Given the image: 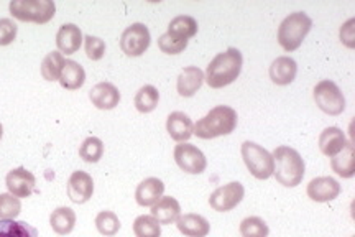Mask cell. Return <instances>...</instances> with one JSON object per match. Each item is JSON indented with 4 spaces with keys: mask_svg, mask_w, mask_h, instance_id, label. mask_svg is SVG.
Masks as SVG:
<instances>
[{
    "mask_svg": "<svg viewBox=\"0 0 355 237\" xmlns=\"http://www.w3.org/2000/svg\"><path fill=\"white\" fill-rule=\"evenodd\" d=\"M243 65L242 53L237 48H229L222 51L207 66L204 81L212 89H220L232 84L241 76Z\"/></svg>",
    "mask_w": 355,
    "mask_h": 237,
    "instance_id": "1",
    "label": "cell"
},
{
    "mask_svg": "<svg viewBox=\"0 0 355 237\" xmlns=\"http://www.w3.org/2000/svg\"><path fill=\"white\" fill-rule=\"evenodd\" d=\"M237 113L229 106H216L209 113L199 119L193 127V136L202 140L229 136L237 127Z\"/></svg>",
    "mask_w": 355,
    "mask_h": 237,
    "instance_id": "2",
    "label": "cell"
},
{
    "mask_svg": "<svg viewBox=\"0 0 355 237\" xmlns=\"http://www.w3.org/2000/svg\"><path fill=\"white\" fill-rule=\"evenodd\" d=\"M275 170L273 175L279 185L286 188L298 186L304 178V160L301 155L291 147L282 145L277 147L273 152Z\"/></svg>",
    "mask_w": 355,
    "mask_h": 237,
    "instance_id": "3",
    "label": "cell"
},
{
    "mask_svg": "<svg viewBox=\"0 0 355 237\" xmlns=\"http://www.w3.org/2000/svg\"><path fill=\"white\" fill-rule=\"evenodd\" d=\"M313 28V20L304 12L290 13L278 28V43L285 51L298 50Z\"/></svg>",
    "mask_w": 355,
    "mask_h": 237,
    "instance_id": "4",
    "label": "cell"
},
{
    "mask_svg": "<svg viewBox=\"0 0 355 237\" xmlns=\"http://www.w3.org/2000/svg\"><path fill=\"white\" fill-rule=\"evenodd\" d=\"M8 10L13 19L43 25L55 17L56 6L53 0H12Z\"/></svg>",
    "mask_w": 355,
    "mask_h": 237,
    "instance_id": "5",
    "label": "cell"
},
{
    "mask_svg": "<svg viewBox=\"0 0 355 237\" xmlns=\"http://www.w3.org/2000/svg\"><path fill=\"white\" fill-rule=\"evenodd\" d=\"M242 158L247 165L248 172H250L257 180H268L270 177H273V155L261 145L250 140L243 142Z\"/></svg>",
    "mask_w": 355,
    "mask_h": 237,
    "instance_id": "6",
    "label": "cell"
},
{
    "mask_svg": "<svg viewBox=\"0 0 355 237\" xmlns=\"http://www.w3.org/2000/svg\"><path fill=\"white\" fill-rule=\"evenodd\" d=\"M314 101L322 113L327 115H339L345 111V97L334 81L322 79L314 88Z\"/></svg>",
    "mask_w": 355,
    "mask_h": 237,
    "instance_id": "7",
    "label": "cell"
},
{
    "mask_svg": "<svg viewBox=\"0 0 355 237\" xmlns=\"http://www.w3.org/2000/svg\"><path fill=\"white\" fill-rule=\"evenodd\" d=\"M150 42V31L144 24H132L123 30L122 38H121V48L127 56L137 58L141 56L148 50Z\"/></svg>",
    "mask_w": 355,
    "mask_h": 237,
    "instance_id": "8",
    "label": "cell"
},
{
    "mask_svg": "<svg viewBox=\"0 0 355 237\" xmlns=\"http://www.w3.org/2000/svg\"><path fill=\"white\" fill-rule=\"evenodd\" d=\"M243 196H245V188H243L242 183L232 181L217 188L214 193L211 195L209 204L214 211L227 213L241 204Z\"/></svg>",
    "mask_w": 355,
    "mask_h": 237,
    "instance_id": "9",
    "label": "cell"
},
{
    "mask_svg": "<svg viewBox=\"0 0 355 237\" xmlns=\"http://www.w3.org/2000/svg\"><path fill=\"white\" fill-rule=\"evenodd\" d=\"M175 162L189 175H201L207 168L206 155L196 145L186 144V142L175 147Z\"/></svg>",
    "mask_w": 355,
    "mask_h": 237,
    "instance_id": "10",
    "label": "cell"
},
{
    "mask_svg": "<svg viewBox=\"0 0 355 237\" xmlns=\"http://www.w3.org/2000/svg\"><path fill=\"white\" fill-rule=\"evenodd\" d=\"M6 185L8 188V193L15 196V198H28L37 188V178L26 168L19 167L7 173Z\"/></svg>",
    "mask_w": 355,
    "mask_h": 237,
    "instance_id": "11",
    "label": "cell"
},
{
    "mask_svg": "<svg viewBox=\"0 0 355 237\" xmlns=\"http://www.w3.org/2000/svg\"><path fill=\"white\" fill-rule=\"evenodd\" d=\"M94 195V181L86 172H74L68 180V196L73 203L84 204Z\"/></svg>",
    "mask_w": 355,
    "mask_h": 237,
    "instance_id": "12",
    "label": "cell"
},
{
    "mask_svg": "<svg viewBox=\"0 0 355 237\" xmlns=\"http://www.w3.org/2000/svg\"><path fill=\"white\" fill-rule=\"evenodd\" d=\"M340 195L339 181L332 177H319L309 181L308 196L316 203H327Z\"/></svg>",
    "mask_w": 355,
    "mask_h": 237,
    "instance_id": "13",
    "label": "cell"
},
{
    "mask_svg": "<svg viewBox=\"0 0 355 237\" xmlns=\"http://www.w3.org/2000/svg\"><path fill=\"white\" fill-rule=\"evenodd\" d=\"M89 99L97 109L112 111L121 102V92L112 83H99L89 91Z\"/></svg>",
    "mask_w": 355,
    "mask_h": 237,
    "instance_id": "14",
    "label": "cell"
},
{
    "mask_svg": "<svg viewBox=\"0 0 355 237\" xmlns=\"http://www.w3.org/2000/svg\"><path fill=\"white\" fill-rule=\"evenodd\" d=\"M84 42L83 31L78 25L74 24H64L60 26L56 33V47L61 55H74L79 51L81 44Z\"/></svg>",
    "mask_w": 355,
    "mask_h": 237,
    "instance_id": "15",
    "label": "cell"
},
{
    "mask_svg": "<svg viewBox=\"0 0 355 237\" xmlns=\"http://www.w3.org/2000/svg\"><path fill=\"white\" fill-rule=\"evenodd\" d=\"M163 193H165V183H163L159 178H146L137 186L135 190V199L140 206L148 208L157 204L159 199L163 198Z\"/></svg>",
    "mask_w": 355,
    "mask_h": 237,
    "instance_id": "16",
    "label": "cell"
},
{
    "mask_svg": "<svg viewBox=\"0 0 355 237\" xmlns=\"http://www.w3.org/2000/svg\"><path fill=\"white\" fill-rule=\"evenodd\" d=\"M270 79L277 86H288L295 81L296 73H298V65L290 56H279L270 66Z\"/></svg>",
    "mask_w": 355,
    "mask_h": 237,
    "instance_id": "17",
    "label": "cell"
},
{
    "mask_svg": "<svg viewBox=\"0 0 355 237\" xmlns=\"http://www.w3.org/2000/svg\"><path fill=\"white\" fill-rule=\"evenodd\" d=\"M193 120L189 119L188 114L181 113V111H176V113H171L168 115L166 131L173 140L180 142V144L188 142L193 137Z\"/></svg>",
    "mask_w": 355,
    "mask_h": 237,
    "instance_id": "18",
    "label": "cell"
},
{
    "mask_svg": "<svg viewBox=\"0 0 355 237\" xmlns=\"http://www.w3.org/2000/svg\"><path fill=\"white\" fill-rule=\"evenodd\" d=\"M204 83V73L198 66H188L178 76L176 89L178 94L183 97H193Z\"/></svg>",
    "mask_w": 355,
    "mask_h": 237,
    "instance_id": "19",
    "label": "cell"
},
{
    "mask_svg": "<svg viewBox=\"0 0 355 237\" xmlns=\"http://www.w3.org/2000/svg\"><path fill=\"white\" fill-rule=\"evenodd\" d=\"M178 231L186 237H206L211 231V224L206 218L201 214L188 213L184 216H180L176 221Z\"/></svg>",
    "mask_w": 355,
    "mask_h": 237,
    "instance_id": "20",
    "label": "cell"
},
{
    "mask_svg": "<svg viewBox=\"0 0 355 237\" xmlns=\"http://www.w3.org/2000/svg\"><path fill=\"white\" fill-rule=\"evenodd\" d=\"M347 138L345 133L340 131L339 127H327L321 132L319 137V149L326 156H336L339 152L344 150V147L347 145Z\"/></svg>",
    "mask_w": 355,
    "mask_h": 237,
    "instance_id": "21",
    "label": "cell"
},
{
    "mask_svg": "<svg viewBox=\"0 0 355 237\" xmlns=\"http://www.w3.org/2000/svg\"><path fill=\"white\" fill-rule=\"evenodd\" d=\"M58 81H60V84L64 89H68V91H76V89H81L84 83H86V71H84V68L78 61L66 60Z\"/></svg>",
    "mask_w": 355,
    "mask_h": 237,
    "instance_id": "22",
    "label": "cell"
},
{
    "mask_svg": "<svg viewBox=\"0 0 355 237\" xmlns=\"http://www.w3.org/2000/svg\"><path fill=\"white\" fill-rule=\"evenodd\" d=\"M152 216L159 224H173L181 216L180 203L171 196H163L157 204L152 206Z\"/></svg>",
    "mask_w": 355,
    "mask_h": 237,
    "instance_id": "23",
    "label": "cell"
},
{
    "mask_svg": "<svg viewBox=\"0 0 355 237\" xmlns=\"http://www.w3.org/2000/svg\"><path fill=\"white\" fill-rule=\"evenodd\" d=\"M331 167L343 178H352L355 175V150L352 142H347L343 152L332 156Z\"/></svg>",
    "mask_w": 355,
    "mask_h": 237,
    "instance_id": "24",
    "label": "cell"
},
{
    "mask_svg": "<svg viewBox=\"0 0 355 237\" xmlns=\"http://www.w3.org/2000/svg\"><path fill=\"white\" fill-rule=\"evenodd\" d=\"M50 224L58 236H68L76 226V213L71 208H56L50 216Z\"/></svg>",
    "mask_w": 355,
    "mask_h": 237,
    "instance_id": "25",
    "label": "cell"
},
{
    "mask_svg": "<svg viewBox=\"0 0 355 237\" xmlns=\"http://www.w3.org/2000/svg\"><path fill=\"white\" fill-rule=\"evenodd\" d=\"M166 33H170L180 40H189L198 33V22L189 15L175 17L170 22V25H168Z\"/></svg>",
    "mask_w": 355,
    "mask_h": 237,
    "instance_id": "26",
    "label": "cell"
},
{
    "mask_svg": "<svg viewBox=\"0 0 355 237\" xmlns=\"http://www.w3.org/2000/svg\"><path fill=\"white\" fill-rule=\"evenodd\" d=\"M0 237H38V231L25 221L0 219Z\"/></svg>",
    "mask_w": 355,
    "mask_h": 237,
    "instance_id": "27",
    "label": "cell"
},
{
    "mask_svg": "<svg viewBox=\"0 0 355 237\" xmlns=\"http://www.w3.org/2000/svg\"><path fill=\"white\" fill-rule=\"evenodd\" d=\"M158 101H159L158 89L155 86H150V84L140 88L139 92L135 94V107L141 114L153 113V111L157 109Z\"/></svg>",
    "mask_w": 355,
    "mask_h": 237,
    "instance_id": "28",
    "label": "cell"
},
{
    "mask_svg": "<svg viewBox=\"0 0 355 237\" xmlns=\"http://www.w3.org/2000/svg\"><path fill=\"white\" fill-rule=\"evenodd\" d=\"M64 56L60 51H51L44 56L42 63V76L46 81H58L64 66Z\"/></svg>",
    "mask_w": 355,
    "mask_h": 237,
    "instance_id": "29",
    "label": "cell"
},
{
    "mask_svg": "<svg viewBox=\"0 0 355 237\" xmlns=\"http://www.w3.org/2000/svg\"><path fill=\"white\" fill-rule=\"evenodd\" d=\"M121 219L114 211H101L96 216V227L102 236L114 237L121 231Z\"/></svg>",
    "mask_w": 355,
    "mask_h": 237,
    "instance_id": "30",
    "label": "cell"
},
{
    "mask_svg": "<svg viewBox=\"0 0 355 237\" xmlns=\"http://www.w3.org/2000/svg\"><path fill=\"white\" fill-rule=\"evenodd\" d=\"M135 237H162V224L153 216H139L133 222Z\"/></svg>",
    "mask_w": 355,
    "mask_h": 237,
    "instance_id": "31",
    "label": "cell"
},
{
    "mask_svg": "<svg viewBox=\"0 0 355 237\" xmlns=\"http://www.w3.org/2000/svg\"><path fill=\"white\" fill-rule=\"evenodd\" d=\"M102 155H104V144L97 137H87L79 147V156L87 163H97Z\"/></svg>",
    "mask_w": 355,
    "mask_h": 237,
    "instance_id": "32",
    "label": "cell"
},
{
    "mask_svg": "<svg viewBox=\"0 0 355 237\" xmlns=\"http://www.w3.org/2000/svg\"><path fill=\"white\" fill-rule=\"evenodd\" d=\"M241 234L242 237H268L270 229L263 219L250 216L241 222Z\"/></svg>",
    "mask_w": 355,
    "mask_h": 237,
    "instance_id": "33",
    "label": "cell"
},
{
    "mask_svg": "<svg viewBox=\"0 0 355 237\" xmlns=\"http://www.w3.org/2000/svg\"><path fill=\"white\" fill-rule=\"evenodd\" d=\"M21 213L19 198L10 193H0V219H15Z\"/></svg>",
    "mask_w": 355,
    "mask_h": 237,
    "instance_id": "34",
    "label": "cell"
},
{
    "mask_svg": "<svg viewBox=\"0 0 355 237\" xmlns=\"http://www.w3.org/2000/svg\"><path fill=\"white\" fill-rule=\"evenodd\" d=\"M188 43L189 40H180L170 33H163L158 38V48L166 55H180L181 51L186 50Z\"/></svg>",
    "mask_w": 355,
    "mask_h": 237,
    "instance_id": "35",
    "label": "cell"
},
{
    "mask_svg": "<svg viewBox=\"0 0 355 237\" xmlns=\"http://www.w3.org/2000/svg\"><path fill=\"white\" fill-rule=\"evenodd\" d=\"M84 50H86L89 60L99 61L105 55V42L97 37H92V35H87V37H84Z\"/></svg>",
    "mask_w": 355,
    "mask_h": 237,
    "instance_id": "36",
    "label": "cell"
},
{
    "mask_svg": "<svg viewBox=\"0 0 355 237\" xmlns=\"http://www.w3.org/2000/svg\"><path fill=\"white\" fill-rule=\"evenodd\" d=\"M19 26L10 19H0V47H7L17 38Z\"/></svg>",
    "mask_w": 355,
    "mask_h": 237,
    "instance_id": "37",
    "label": "cell"
},
{
    "mask_svg": "<svg viewBox=\"0 0 355 237\" xmlns=\"http://www.w3.org/2000/svg\"><path fill=\"white\" fill-rule=\"evenodd\" d=\"M355 19L345 22L340 28V42L347 48H355Z\"/></svg>",
    "mask_w": 355,
    "mask_h": 237,
    "instance_id": "38",
    "label": "cell"
},
{
    "mask_svg": "<svg viewBox=\"0 0 355 237\" xmlns=\"http://www.w3.org/2000/svg\"><path fill=\"white\" fill-rule=\"evenodd\" d=\"M2 136H3V127H2V124H0V138H2Z\"/></svg>",
    "mask_w": 355,
    "mask_h": 237,
    "instance_id": "39",
    "label": "cell"
}]
</instances>
